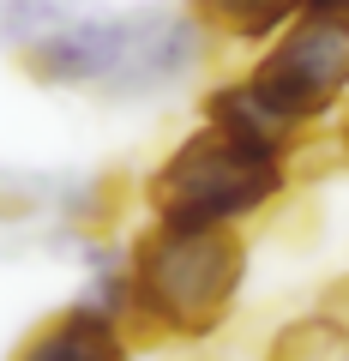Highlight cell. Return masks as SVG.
Instances as JSON below:
<instances>
[{
	"label": "cell",
	"instance_id": "5b68a950",
	"mask_svg": "<svg viewBox=\"0 0 349 361\" xmlns=\"http://www.w3.org/2000/svg\"><path fill=\"white\" fill-rule=\"evenodd\" d=\"M13 361H127L121 319H115V313H103L97 301H78V307L54 313L49 325H37L30 343L18 349Z\"/></svg>",
	"mask_w": 349,
	"mask_h": 361
},
{
	"label": "cell",
	"instance_id": "7a4b0ae2",
	"mask_svg": "<svg viewBox=\"0 0 349 361\" xmlns=\"http://www.w3.org/2000/svg\"><path fill=\"white\" fill-rule=\"evenodd\" d=\"M247 271V247L229 223H157L133 253L127 307L151 331L169 337H205L235 307Z\"/></svg>",
	"mask_w": 349,
	"mask_h": 361
},
{
	"label": "cell",
	"instance_id": "8992f818",
	"mask_svg": "<svg viewBox=\"0 0 349 361\" xmlns=\"http://www.w3.org/2000/svg\"><path fill=\"white\" fill-rule=\"evenodd\" d=\"M205 121H211V127H223V133H235V139H247V145H265V151H277V157H283L289 145H295V133H301V121H289L283 109H271L253 90V78L211 90Z\"/></svg>",
	"mask_w": 349,
	"mask_h": 361
},
{
	"label": "cell",
	"instance_id": "3957f363",
	"mask_svg": "<svg viewBox=\"0 0 349 361\" xmlns=\"http://www.w3.org/2000/svg\"><path fill=\"white\" fill-rule=\"evenodd\" d=\"M277 193H283V157L211 121L151 175L157 223H241Z\"/></svg>",
	"mask_w": 349,
	"mask_h": 361
},
{
	"label": "cell",
	"instance_id": "6da1fadb",
	"mask_svg": "<svg viewBox=\"0 0 349 361\" xmlns=\"http://www.w3.org/2000/svg\"><path fill=\"white\" fill-rule=\"evenodd\" d=\"M30 78L42 85H103L115 97H139L169 78H181L199 61V25L163 6L145 13H109V18H66L30 49H18Z\"/></svg>",
	"mask_w": 349,
	"mask_h": 361
},
{
	"label": "cell",
	"instance_id": "9c48e42d",
	"mask_svg": "<svg viewBox=\"0 0 349 361\" xmlns=\"http://www.w3.org/2000/svg\"><path fill=\"white\" fill-rule=\"evenodd\" d=\"M66 18H73V6H61V0H0V42L30 49L37 37H49Z\"/></svg>",
	"mask_w": 349,
	"mask_h": 361
},
{
	"label": "cell",
	"instance_id": "7c38bea8",
	"mask_svg": "<svg viewBox=\"0 0 349 361\" xmlns=\"http://www.w3.org/2000/svg\"><path fill=\"white\" fill-rule=\"evenodd\" d=\"M343 145H349V121H343Z\"/></svg>",
	"mask_w": 349,
	"mask_h": 361
},
{
	"label": "cell",
	"instance_id": "ba28073f",
	"mask_svg": "<svg viewBox=\"0 0 349 361\" xmlns=\"http://www.w3.org/2000/svg\"><path fill=\"white\" fill-rule=\"evenodd\" d=\"M265 361H349V331L331 313H307V319L283 325L265 349Z\"/></svg>",
	"mask_w": 349,
	"mask_h": 361
},
{
	"label": "cell",
	"instance_id": "8fae6325",
	"mask_svg": "<svg viewBox=\"0 0 349 361\" xmlns=\"http://www.w3.org/2000/svg\"><path fill=\"white\" fill-rule=\"evenodd\" d=\"M301 13H331V18H349V0H301Z\"/></svg>",
	"mask_w": 349,
	"mask_h": 361
},
{
	"label": "cell",
	"instance_id": "30bf717a",
	"mask_svg": "<svg viewBox=\"0 0 349 361\" xmlns=\"http://www.w3.org/2000/svg\"><path fill=\"white\" fill-rule=\"evenodd\" d=\"M319 313H331V319H337V325L349 331V277L325 283V295H319Z\"/></svg>",
	"mask_w": 349,
	"mask_h": 361
},
{
	"label": "cell",
	"instance_id": "52a82bcc",
	"mask_svg": "<svg viewBox=\"0 0 349 361\" xmlns=\"http://www.w3.org/2000/svg\"><path fill=\"white\" fill-rule=\"evenodd\" d=\"M193 6L205 25H217L223 37H241V42L271 37L301 13V0H193Z\"/></svg>",
	"mask_w": 349,
	"mask_h": 361
},
{
	"label": "cell",
	"instance_id": "277c9868",
	"mask_svg": "<svg viewBox=\"0 0 349 361\" xmlns=\"http://www.w3.org/2000/svg\"><path fill=\"white\" fill-rule=\"evenodd\" d=\"M253 90L301 127L337 109L349 90V18L301 13V25H289L283 42L253 66Z\"/></svg>",
	"mask_w": 349,
	"mask_h": 361
}]
</instances>
